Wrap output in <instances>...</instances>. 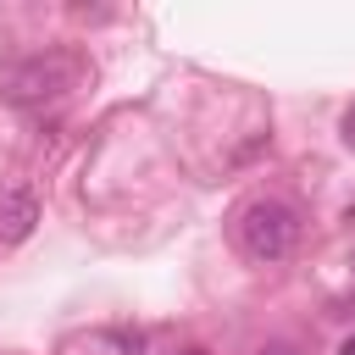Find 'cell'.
Masks as SVG:
<instances>
[{"label": "cell", "mask_w": 355, "mask_h": 355, "mask_svg": "<svg viewBox=\"0 0 355 355\" xmlns=\"http://www.w3.org/2000/svg\"><path fill=\"white\" fill-rule=\"evenodd\" d=\"M89 78V61L72 50H33L0 67V100L11 105H55Z\"/></svg>", "instance_id": "6da1fadb"}, {"label": "cell", "mask_w": 355, "mask_h": 355, "mask_svg": "<svg viewBox=\"0 0 355 355\" xmlns=\"http://www.w3.org/2000/svg\"><path fill=\"white\" fill-rule=\"evenodd\" d=\"M233 239H239V250L250 255V261H283V255H294V244H300V211L288 205V200H250L244 211H239V222H233Z\"/></svg>", "instance_id": "7a4b0ae2"}, {"label": "cell", "mask_w": 355, "mask_h": 355, "mask_svg": "<svg viewBox=\"0 0 355 355\" xmlns=\"http://www.w3.org/2000/svg\"><path fill=\"white\" fill-rule=\"evenodd\" d=\"M33 222H39V200L28 189H6L0 194V239L6 244H22L33 233Z\"/></svg>", "instance_id": "3957f363"}, {"label": "cell", "mask_w": 355, "mask_h": 355, "mask_svg": "<svg viewBox=\"0 0 355 355\" xmlns=\"http://www.w3.org/2000/svg\"><path fill=\"white\" fill-rule=\"evenodd\" d=\"M72 355H144V338L128 333V327H100V333H89V338H78Z\"/></svg>", "instance_id": "277c9868"}, {"label": "cell", "mask_w": 355, "mask_h": 355, "mask_svg": "<svg viewBox=\"0 0 355 355\" xmlns=\"http://www.w3.org/2000/svg\"><path fill=\"white\" fill-rule=\"evenodd\" d=\"M338 355H355V333H349V338H344V349H338Z\"/></svg>", "instance_id": "5b68a950"}, {"label": "cell", "mask_w": 355, "mask_h": 355, "mask_svg": "<svg viewBox=\"0 0 355 355\" xmlns=\"http://www.w3.org/2000/svg\"><path fill=\"white\" fill-rule=\"evenodd\" d=\"M189 355H205V349H189Z\"/></svg>", "instance_id": "8992f818"}]
</instances>
